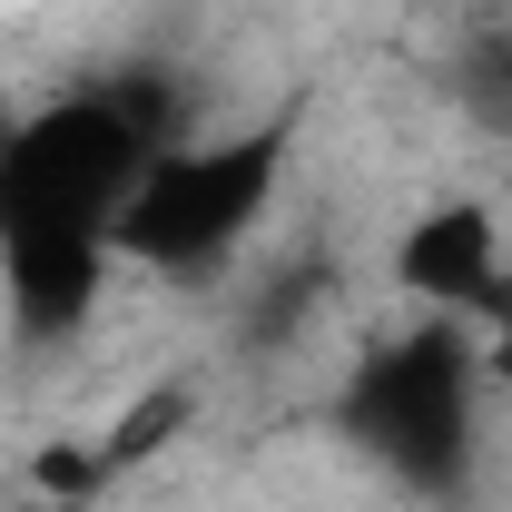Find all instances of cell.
Here are the masks:
<instances>
[{
  "mask_svg": "<svg viewBox=\"0 0 512 512\" xmlns=\"http://www.w3.org/2000/svg\"><path fill=\"white\" fill-rule=\"evenodd\" d=\"M512 276V247H503V217L483 197H434L414 207V227L394 237V286L424 306V316H483Z\"/></svg>",
  "mask_w": 512,
  "mask_h": 512,
  "instance_id": "3957f363",
  "label": "cell"
},
{
  "mask_svg": "<svg viewBox=\"0 0 512 512\" xmlns=\"http://www.w3.org/2000/svg\"><path fill=\"white\" fill-rule=\"evenodd\" d=\"M286 168V128H247V138H178L138 168V188L119 207V256L158 266V276H227L237 247L256 237L266 197Z\"/></svg>",
  "mask_w": 512,
  "mask_h": 512,
  "instance_id": "7a4b0ae2",
  "label": "cell"
},
{
  "mask_svg": "<svg viewBox=\"0 0 512 512\" xmlns=\"http://www.w3.org/2000/svg\"><path fill=\"white\" fill-rule=\"evenodd\" d=\"M483 404H493V384H483L473 325L424 316V325H404V335L355 355V375L335 394V424L375 453L404 493L453 503L473 483V463H483Z\"/></svg>",
  "mask_w": 512,
  "mask_h": 512,
  "instance_id": "6da1fadb",
  "label": "cell"
},
{
  "mask_svg": "<svg viewBox=\"0 0 512 512\" xmlns=\"http://www.w3.org/2000/svg\"><path fill=\"white\" fill-rule=\"evenodd\" d=\"M453 99H463V119H483L493 138H512V20H493V30L463 40V60H453Z\"/></svg>",
  "mask_w": 512,
  "mask_h": 512,
  "instance_id": "277c9868",
  "label": "cell"
},
{
  "mask_svg": "<svg viewBox=\"0 0 512 512\" xmlns=\"http://www.w3.org/2000/svg\"><path fill=\"white\" fill-rule=\"evenodd\" d=\"M473 345H483V384H493V394H512V276H503V296L473 316Z\"/></svg>",
  "mask_w": 512,
  "mask_h": 512,
  "instance_id": "5b68a950",
  "label": "cell"
}]
</instances>
